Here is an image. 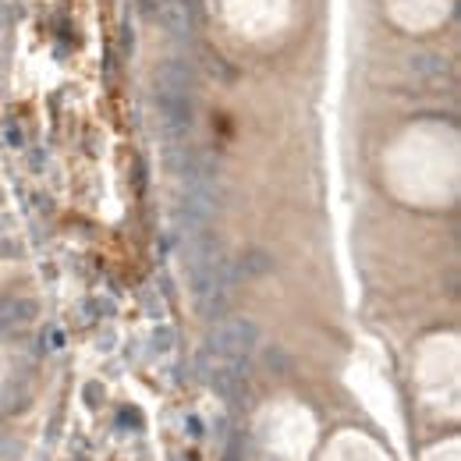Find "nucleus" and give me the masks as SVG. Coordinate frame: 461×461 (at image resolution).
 I'll return each mask as SVG.
<instances>
[{
  "label": "nucleus",
  "instance_id": "nucleus-1",
  "mask_svg": "<svg viewBox=\"0 0 461 461\" xmlns=\"http://www.w3.org/2000/svg\"><path fill=\"white\" fill-rule=\"evenodd\" d=\"M256 440L277 461H309L320 430L305 405L298 401H274L256 412Z\"/></svg>",
  "mask_w": 461,
  "mask_h": 461
},
{
  "label": "nucleus",
  "instance_id": "nucleus-2",
  "mask_svg": "<svg viewBox=\"0 0 461 461\" xmlns=\"http://www.w3.org/2000/svg\"><path fill=\"white\" fill-rule=\"evenodd\" d=\"M415 387H419V397L437 415H448V419L458 415V345H455V337L448 341V352H444V341H430L423 348L419 366H415Z\"/></svg>",
  "mask_w": 461,
  "mask_h": 461
},
{
  "label": "nucleus",
  "instance_id": "nucleus-3",
  "mask_svg": "<svg viewBox=\"0 0 461 461\" xmlns=\"http://www.w3.org/2000/svg\"><path fill=\"white\" fill-rule=\"evenodd\" d=\"M157 107L167 132H184L192 124V72L182 61H171L157 75Z\"/></svg>",
  "mask_w": 461,
  "mask_h": 461
},
{
  "label": "nucleus",
  "instance_id": "nucleus-4",
  "mask_svg": "<svg viewBox=\"0 0 461 461\" xmlns=\"http://www.w3.org/2000/svg\"><path fill=\"white\" fill-rule=\"evenodd\" d=\"M320 461H394L390 451L363 430H341L320 451Z\"/></svg>",
  "mask_w": 461,
  "mask_h": 461
},
{
  "label": "nucleus",
  "instance_id": "nucleus-5",
  "mask_svg": "<svg viewBox=\"0 0 461 461\" xmlns=\"http://www.w3.org/2000/svg\"><path fill=\"white\" fill-rule=\"evenodd\" d=\"M423 461H461V440L458 437H448V440H437L423 451Z\"/></svg>",
  "mask_w": 461,
  "mask_h": 461
}]
</instances>
